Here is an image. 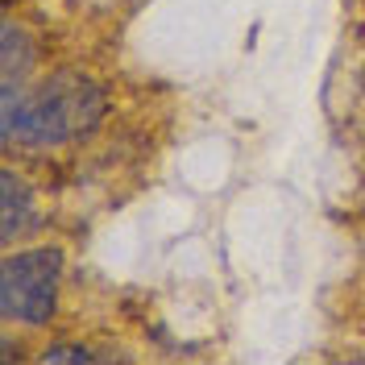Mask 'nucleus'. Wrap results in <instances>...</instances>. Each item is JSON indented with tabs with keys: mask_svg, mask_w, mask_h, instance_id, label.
Wrapping results in <instances>:
<instances>
[{
	"mask_svg": "<svg viewBox=\"0 0 365 365\" xmlns=\"http://www.w3.org/2000/svg\"><path fill=\"white\" fill-rule=\"evenodd\" d=\"M104 108L108 96L96 79L79 71H58L38 88L0 96V133L9 145H63L88 137L104 120Z\"/></svg>",
	"mask_w": 365,
	"mask_h": 365,
	"instance_id": "1",
	"label": "nucleus"
},
{
	"mask_svg": "<svg viewBox=\"0 0 365 365\" xmlns=\"http://www.w3.org/2000/svg\"><path fill=\"white\" fill-rule=\"evenodd\" d=\"M63 266H67V257L54 245L9 253L4 274H0V316L13 324H29V328L50 324L58 312Z\"/></svg>",
	"mask_w": 365,
	"mask_h": 365,
	"instance_id": "2",
	"label": "nucleus"
},
{
	"mask_svg": "<svg viewBox=\"0 0 365 365\" xmlns=\"http://www.w3.org/2000/svg\"><path fill=\"white\" fill-rule=\"evenodd\" d=\"M38 207H34V191H29V182H21L13 170H4V179H0V225H4V241L13 245V241H21L25 232L34 228V216Z\"/></svg>",
	"mask_w": 365,
	"mask_h": 365,
	"instance_id": "4",
	"label": "nucleus"
},
{
	"mask_svg": "<svg viewBox=\"0 0 365 365\" xmlns=\"http://www.w3.org/2000/svg\"><path fill=\"white\" fill-rule=\"evenodd\" d=\"M42 361H50V365H58V361L88 365V361H96V353H88V349H75V344H54V349H46V353H42Z\"/></svg>",
	"mask_w": 365,
	"mask_h": 365,
	"instance_id": "5",
	"label": "nucleus"
},
{
	"mask_svg": "<svg viewBox=\"0 0 365 365\" xmlns=\"http://www.w3.org/2000/svg\"><path fill=\"white\" fill-rule=\"evenodd\" d=\"M34 38L29 29H21L17 21H4V38H0V79L4 91L0 96H17L29 88V71H34Z\"/></svg>",
	"mask_w": 365,
	"mask_h": 365,
	"instance_id": "3",
	"label": "nucleus"
}]
</instances>
